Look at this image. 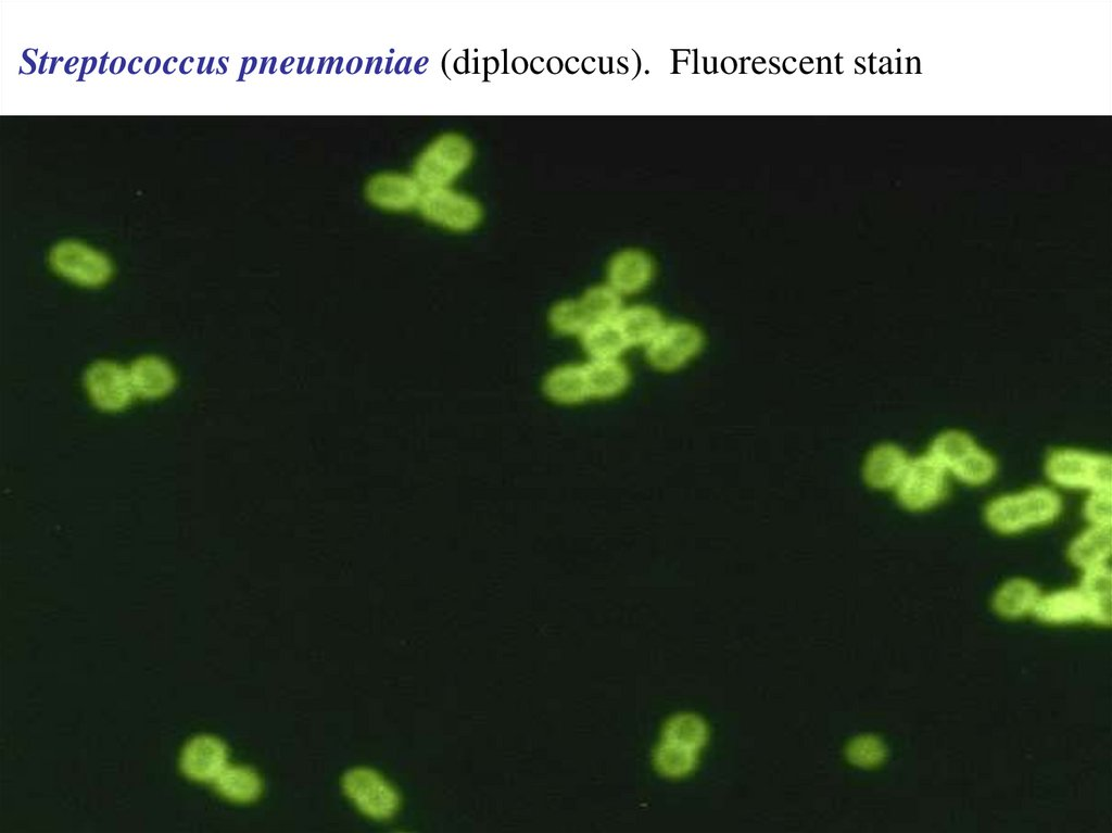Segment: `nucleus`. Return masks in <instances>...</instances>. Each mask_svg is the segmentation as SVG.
Instances as JSON below:
<instances>
[{
	"instance_id": "20",
	"label": "nucleus",
	"mask_w": 1112,
	"mask_h": 833,
	"mask_svg": "<svg viewBox=\"0 0 1112 833\" xmlns=\"http://www.w3.org/2000/svg\"><path fill=\"white\" fill-rule=\"evenodd\" d=\"M1040 595L1041 592L1035 582L1024 578H1013L997 590L994 608L998 615L1004 618H1020L1033 613Z\"/></svg>"
},
{
	"instance_id": "27",
	"label": "nucleus",
	"mask_w": 1112,
	"mask_h": 833,
	"mask_svg": "<svg viewBox=\"0 0 1112 833\" xmlns=\"http://www.w3.org/2000/svg\"><path fill=\"white\" fill-rule=\"evenodd\" d=\"M705 740L704 722L695 715L680 714L666 722L661 741L697 750Z\"/></svg>"
},
{
	"instance_id": "11",
	"label": "nucleus",
	"mask_w": 1112,
	"mask_h": 833,
	"mask_svg": "<svg viewBox=\"0 0 1112 833\" xmlns=\"http://www.w3.org/2000/svg\"><path fill=\"white\" fill-rule=\"evenodd\" d=\"M655 265L652 257L635 249L618 252L607 266V285L620 295L635 294L653 280Z\"/></svg>"
},
{
	"instance_id": "23",
	"label": "nucleus",
	"mask_w": 1112,
	"mask_h": 833,
	"mask_svg": "<svg viewBox=\"0 0 1112 833\" xmlns=\"http://www.w3.org/2000/svg\"><path fill=\"white\" fill-rule=\"evenodd\" d=\"M214 785L225 798L244 804L257 799L263 788L258 773L248 766H226Z\"/></svg>"
},
{
	"instance_id": "12",
	"label": "nucleus",
	"mask_w": 1112,
	"mask_h": 833,
	"mask_svg": "<svg viewBox=\"0 0 1112 833\" xmlns=\"http://www.w3.org/2000/svg\"><path fill=\"white\" fill-rule=\"evenodd\" d=\"M424 191L415 179L401 174H380L366 185V197L377 207L389 211H406L418 205Z\"/></svg>"
},
{
	"instance_id": "8",
	"label": "nucleus",
	"mask_w": 1112,
	"mask_h": 833,
	"mask_svg": "<svg viewBox=\"0 0 1112 833\" xmlns=\"http://www.w3.org/2000/svg\"><path fill=\"white\" fill-rule=\"evenodd\" d=\"M50 263L61 276L86 287H97L108 281L112 266L101 252L79 242L64 241L50 253Z\"/></svg>"
},
{
	"instance_id": "16",
	"label": "nucleus",
	"mask_w": 1112,
	"mask_h": 833,
	"mask_svg": "<svg viewBox=\"0 0 1112 833\" xmlns=\"http://www.w3.org/2000/svg\"><path fill=\"white\" fill-rule=\"evenodd\" d=\"M135 395L156 399L166 395L175 386L172 367L155 356L136 359L128 369Z\"/></svg>"
},
{
	"instance_id": "10",
	"label": "nucleus",
	"mask_w": 1112,
	"mask_h": 833,
	"mask_svg": "<svg viewBox=\"0 0 1112 833\" xmlns=\"http://www.w3.org/2000/svg\"><path fill=\"white\" fill-rule=\"evenodd\" d=\"M226 745L217 737L199 735L190 740L180 757V768L189 779L211 782L227 766Z\"/></svg>"
},
{
	"instance_id": "6",
	"label": "nucleus",
	"mask_w": 1112,
	"mask_h": 833,
	"mask_svg": "<svg viewBox=\"0 0 1112 833\" xmlns=\"http://www.w3.org/2000/svg\"><path fill=\"white\" fill-rule=\"evenodd\" d=\"M342 787L349 799L364 815L376 820L393 817L400 806L395 787L377 771L355 768L348 771Z\"/></svg>"
},
{
	"instance_id": "25",
	"label": "nucleus",
	"mask_w": 1112,
	"mask_h": 833,
	"mask_svg": "<svg viewBox=\"0 0 1112 833\" xmlns=\"http://www.w3.org/2000/svg\"><path fill=\"white\" fill-rule=\"evenodd\" d=\"M976 446L975 440L966 432L946 430L934 438L927 453L949 474V470Z\"/></svg>"
},
{
	"instance_id": "24",
	"label": "nucleus",
	"mask_w": 1112,
	"mask_h": 833,
	"mask_svg": "<svg viewBox=\"0 0 1112 833\" xmlns=\"http://www.w3.org/2000/svg\"><path fill=\"white\" fill-rule=\"evenodd\" d=\"M996 472V459L978 445L949 470V475L970 487L987 484L994 479Z\"/></svg>"
},
{
	"instance_id": "31",
	"label": "nucleus",
	"mask_w": 1112,
	"mask_h": 833,
	"mask_svg": "<svg viewBox=\"0 0 1112 833\" xmlns=\"http://www.w3.org/2000/svg\"><path fill=\"white\" fill-rule=\"evenodd\" d=\"M846 754L848 759L857 766L870 767L882 760L884 749L875 737L861 736L850 742Z\"/></svg>"
},
{
	"instance_id": "15",
	"label": "nucleus",
	"mask_w": 1112,
	"mask_h": 833,
	"mask_svg": "<svg viewBox=\"0 0 1112 833\" xmlns=\"http://www.w3.org/2000/svg\"><path fill=\"white\" fill-rule=\"evenodd\" d=\"M1033 614L1044 622H1075L1090 619V605L1077 586L1041 594Z\"/></svg>"
},
{
	"instance_id": "21",
	"label": "nucleus",
	"mask_w": 1112,
	"mask_h": 833,
	"mask_svg": "<svg viewBox=\"0 0 1112 833\" xmlns=\"http://www.w3.org/2000/svg\"><path fill=\"white\" fill-rule=\"evenodd\" d=\"M1111 586L1109 564L1082 571L1078 589L1089 602V620L1105 626L1111 623Z\"/></svg>"
},
{
	"instance_id": "13",
	"label": "nucleus",
	"mask_w": 1112,
	"mask_h": 833,
	"mask_svg": "<svg viewBox=\"0 0 1112 833\" xmlns=\"http://www.w3.org/2000/svg\"><path fill=\"white\" fill-rule=\"evenodd\" d=\"M910 457L904 449L894 443L874 446L863 463V478L876 490H894L900 481Z\"/></svg>"
},
{
	"instance_id": "14",
	"label": "nucleus",
	"mask_w": 1112,
	"mask_h": 833,
	"mask_svg": "<svg viewBox=\"0 0 1112 833\" xmlns=\"http://www.w3.org/2000/svg\"><path fill=\"white\" fill-rule=\"evenodd\" d=\"M1112 554V526L1088 525L1069 543V561L1079 570L1108 565Z\"/></svg>"
},
{
	"instance_id": "29",
	"label": "nucleus",
	"mask_w": 1112,
	"mask_h": 833,
	"mask_svg": "<svg viewBox=\"0 0 1112 833\" xmlns=\"http://www.w3.org/2000/svg\"><path fill=\"white\" fill-rule=\"evenodd\" d=\"M552 328L564 336H581L592 324L579 300H564L549 312Z\"/></svg>"
},
{
	"instance_id": "9",
	"label": "nucleus",
	"mask_w": 1112,
	"mask_h": 833,
	"mask_svg": "<svg viewBox=\"0 0 1112 833\" xmlns=\"http://www.w3.org/2000/svg\"><path fill=\"white\" fill-rule=\"evenodd\" d=\"M85 384L92 402L104 411L123 409L135 395L128 369L113 362H98L90 366Z\"/></svg>"
},
{
	"instance_id": "2",
	"label": "nucleus",
	"mask_w": 1112,
	"mask_h": 833,
	"mask_svg": "<svg viewBox=\"0 0 1112 833\" xmlns=\"http://www.w3.org/2000/svg\"><path fill=\"white\" fill-rule=\"evenodd\" d=\"M1045 475L1066 490H1112V458L1109 454L1061 447L1051 451L1044 464Z\"/></svg>"
},
{
	"instance_id": "3",
	"label": "nucleus",
	"mask_w": 1112,
	"mask_h": 833,
	"mask_svg": "<svg viewBox=\"0 0 1112 833\" xmlns=\"http://www.w3.org/2000/svg\"><path fill=\"white\" fill-rule=\"evenodd\" d=\"M703 328L687 319L665 321L655 338L644 348L648 364L665 373L675 371L693 362L704 350Z\"/></svg>"
},
{
	"instance_id": "5",
	"label": "nucleus",
	"mask_w": 1112,
	"mask_h": 833,
	"mask_svg": "<svg viewBox=\"0 0 1112 833\" xmlns=\"http://www.w3.org/2000/svg\"><path fill=\"white\" fill-rule=\"evenodd\" d=\"M470 143L462 136L448 134L434 140L418 157L415 179L424 189L447 187L469 165Z\"/></svg>"
},
{
	"instance_id": "17",
	"label": "nucleus",
	"mask_w": 1112,
	"mask_h": 833,
	"mask_svg": "<svg viewBox=\"0 0 1112 833\" xmlns=\"http://www.w3.org/2000/svg\"><path fill=\"white\" fill-rule=\"evenodd\" d=\"M583 366L591 400L615 397L629 386V369L619 358L591 359Z\"/></svg>"
},
{
	"instance_id": "28",
	"label": "nucleus",
	"mask_w": 1112,
	"mask_h": 833,
	"mask_svg": "<svg viewBox=\"0 0 1112 833\" xmlns=\"http://www.w3.org/2000/svg\"><path fill=\"white\" fill-rule=\"evenodd\" d=\"M696 750L673 743L661 741L654 753V763L658 772L669 778L687 774L695 766Z\"/></svg>"
},
{
	"instance_id": "7",
	"label": "nucleus",
	"mask_w": 1112,
	"mask_h": 833,
	"mask_svg": "<svg viewBox=\"0 0 1112 833\" xmlns=\"http://www.w3.org/2000/svg\"><path fill=\"white\" fill-rule=\"evenodd\" d=\"M417 209L427 220L455 231L472 229L482 216L476 200L447 187L424 189Z\"/></svg>"
},
{
	"instance_id": "19",
	"label": "nucleus",
	"mask_w": 1112,
	"mask_h": 833,
	"mask_svg": "<svg viewBox=\"0 0 1112 833\" xmlns=\"http://www.w3.org/2000/svg\"><path fill=\"white\" fill-rule=\"evenodd\" d=\"M616 321L629 346H646L658 333L666 319L661 312L648 304L623 307Z\"/></svg>"
},
{
	"instance_id": "22",
	"label": "nucleus",
	"mask_w": 1112,
	"mask_h": 833,
	"mask_svg": "<svg viewBox=\"0 0 1112 833\" xmlns=\"http://www.w3.org/2000/svg\"><path fill=\"white\" fill-rule=\"evenodd\" d=\"M580 338L591 359L619 358L629 348L616 319L591 324Z\"/></svg>"
},
{
	"instance_id": "18",
	"label": "nucleus",
	"mask_w": 1112,
	"mask_h": 833,
	"mask_svg": "<svg viewBox=\"0 0 1112 833\" xmlns=\"http://www.w3.org/2000/svg\"><path fill=\"white\" fill-rule=\"evenodd\" d=\"M545 395L563 405L591 400L583 365H564L547 374L543 382Z\"/></svg>"
},
{
	"instance_id": "26",
	"label": "nucleus",
	"mask_w": 1112,
	"mask_h": 833,
	"mask_svg": "<svg viewBox=\"0 0 1112 833\" xmlns=\"http://www.w3.org/2000/svg\"><path fill=\"white\" fill-rule=\"evenodd\" d=\"M580 301L592 324L615 320L623 310L622 295L609 285L587 289Z\"/></svg>"
},
{
	"instance_id": "1",
	"label": "nucleus",
	"mask_w": 1112,
	"mask_h": 833,
	"mask_svg": "<svg viewBox=\"0 0 1112 833\" xmlns=\"http://www.w3.org/2000/svg\"><path fill=\"white\" fill-rule=\"evenodd\" d=\"M1062 512V498L1051 487L1035 485L991 498L984 519L997 533L1012 535L1053 522Z\"/></svg>"
},
{
	"instance_id": "4",
	"label": "nucleus",
	"mask_w": 1112,
	"mask_h": 833,
	"mask_svg": "<svg viewBox=\"0 0 1112 833\" xmlns=\"http://www.w3.org/2000/svg\"><path fill=\"white\" fill-rule=\"evenodd\" d=\"M948 475L927 452L910 458L894 489L897 501L910 512H924L936 506L946 494Z\"/></svg>"
},
{
	"instance_id": "30",
	"label": "nucleus",
	"mask_w": 1112,
	"mask_h": 833,
	"mask_svg": "<svg viewBox=\"0 0 1112 833\" xmlns=\"http://www.w3.org/2000/svg\"><path fill=\"white\" fill-rule=\"evenodd\" d=\"M1082 514L1088 525L1112 526V490L1087 492Z\"/></svg>"
}]
</instances>
